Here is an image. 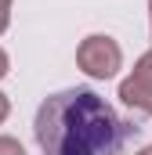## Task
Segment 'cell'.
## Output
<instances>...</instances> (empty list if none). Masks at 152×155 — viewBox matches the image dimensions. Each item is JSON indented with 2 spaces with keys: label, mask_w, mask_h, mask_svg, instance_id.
<instances>
[{
  "label": "cell",
  "mask_w": 152,
  "mask_h": 155,
  "mask_svg": "<svg viewBox=\"0 0 152 155\" xmlns=\"http://www.w3.org/2000/svg\"><path fill=\"white\" fill-rule=\"evenodd\" d=\"M33 134L43 155H127L141 126L91 87H69L40 101Z\"/></svg>",
  "instance_id": "obj_1"
},
{
  "label": "cell",
  "mask_w": 152,
  "mask_h": 155,
  "mask_svg": "<svg viewBox=\"0 0 152 155\" xmlns=\"http://www.w3.org/2000/svg\"><path fill=\"white\" fill-rule=\"evenodd\" d=\"M76 65L87 72L91 79H112L123 69V47L105 33H94V36L80 40L76 47Z\"/></svg>",
  "instance_id": "obj_2"
},
{
  "label": "cell",
  "mask_w": 152,
  "mask_h": 155,
  "mask_svg": "<svg viewBox=\"0 0 152 155\" xmlns=\"http://www.w3.org/2000/svg\"><path fill=\"white\" fill-rule=\"evenodd\" d=\"M119 101L138 119H152V51L134 61V72L119 83Z\"/></svg>",
  "instance_id": "obj_3"
},
{
  "label": "cell",
  "mask_w": 152,
  "mask_h": 155,
  "mask_svg": "<svg viewBox=\"0 0 152 155\" xmlns=\"http://www.w3.org/2000/svg\"><path fill=\"white\" fill-rule=\"evenodd\" d=\"M0 155H26V148L15 141V137H7V134H0Z\"/></svg>",
  "instance_id": "obj_4"
},
{
  "label": "cell",
  "mask_w": 152,
  "mask_h": 155,
  "mask_svg": "<svg viewBox=\"0 0 152 155\" xmlns=\"http://www.w3.org/2000/svg\"><path fill=\"white\" fill-rule=\"evenodd\" d=\"M11 25V0H0V33H7Z\"/></svg>",
  "instance_id": "obj_5"
},
{
  "label": "cell",
  "mask_w": 152,
  "mask_h": 155,
  "mask_svg": "<svg viewBox=\"0 0 152 155\" xmlns=\"http://www.w3.org/2000/svg\"><path fill=\"white\" fill-rule=\"evenodd\" d=\"M7 72H11V58H7V51L0 47V79L7 76Z\"/></svg>",
  "instance_id": "obj_6"
},
{
  "label": "cell",
  "mask_w": 152,
  "mask_h": 155,
  "mask_svg": "<svg viewBox=\"0 0 152 155\" xmlns=\"http://www.w3.org/2000/svg\"><path fill=\"white\" fill-rule=\"evenodd\" d=\"M11 116V101H7V94H0V123Z\"/></svg>",
  "instance_id": "obj_7"
},
{
  "label": "cell",
  "mask_w": 152,
  "mask_h": 155,
  "mask_svg": "<svg viewBox=\"0 0 152 155\" xmlns=\"http://www.w3.org/2000/svg\"><path fill=\"white\" fill-rule=\"evenodd\" d=\"M138 155H152V144H145V148H141V152H138Z\"/></svg>",
  "instance_id": "obj_8"
},
{
  "label": "cell",
  "mask_w": 152,
  "mask_h": 155,
  "mask_svg": "<svg viewBox=\"0 0 152 155\" xmlns=\"http://www.w3.org/2000/svg\"><path fill=\"white\" fill-rule=\"evenodd\" d=\"M149 25H152V0H149Z\"/></svg>",
  "instance_id": "obj_9"
}]
</instances>
